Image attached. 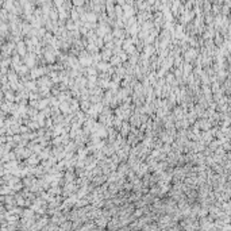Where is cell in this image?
Masks as SVG:
<instances>
[{
  "instance_id": "obj_1",
  "label": "cell",
  "mask_w": 231,
  "mask_h": 231,
  "mask_svg": "<svg viewBox=\"0 0 231 231\" xmlns=\"http://www.w3.org/2000/svg\"><path fill=\"white\" fill-rule=\"evenodd\" d=\"M147 2H149V3H153V2H154V0H147Z\"/></svg>"
}]
</instances>
